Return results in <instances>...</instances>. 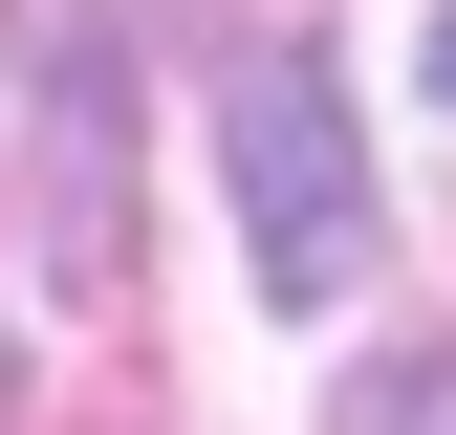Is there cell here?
<instances>
[{
  "label": "cell",
  "instance_id": "cell-1",
  "mask_svg": "<svg viewBox=\"0 0 456 435\" xmlns=\"http://www.w3.org/2000/svg\"><path fill=\"white\" fill-rule=\"evenodd\" d=\"M217 175H240V283L282 326H326V305L370 283V152H348L326 44H261V66L217 87Z\"/></svg>",
  "mask_w": 456,
  "mask_h": 435
},
{
  "label": "cell",
  "instance_id": "cell-2",
  "mask_svg": "<svg viewBox=\"0 0 456 435\" xmlns=\"http://www.w3.org/2000/svg\"><path fill=\"white\" fill-rule=\"evenodd\" d=\"M0 44H22L44 261H66V305H109V283H131V44H109V0H0Z\"/></svg>",
  "mask_w": 456,
  "mask_h": 435
},
{
  "label": "cell",
  "instance_id": "cell-3",
  "mask_svg": "<svg viewBox=\"0 0 456 435\" xmlns=\"http://www.w3.org/2000/svg\"><path fill=\"white\" fill-rule=\"evenodd\" d=\"M370 435H456V349L413 370V392H370Z\"/></svg>",
  "mask_w": 456,
  "mask_h": 435
},
{
  "label": "cell",
  "instance_id": "cell-4",
  "mask_svg": "<svg viewBox=\"0 0 456 435\" xmlns=\"http://www.w3.org/2000/svg\"><path fill=\"white\" fill-rule=\"evenodd\" d=\"M413 66H435V109H456V0H435V44H413Z\"/></svg>",
  "mask_w": 456,
  "mask_h": 435
}]
</instances>
